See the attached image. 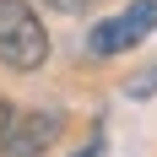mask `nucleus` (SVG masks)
I'll return each mask as SVG.
<instances>
[{
  "label": "nucleus",
  "mask_w": 157,
  "mask_h": 157,
  "mask_svg": "<svg viewBox=\"0 0 157 157\" xmlns=\"http://www.w3.org/2000/svg\"><path fill=\"white\" fill-rule=\"evenodd\" d=\"M0 60L11 71H38L49 60V33L27 0H0Z\"/></svg>",
  "instance_id": "f257e3e1"
},
{
  "label": "nucleus",
  "mask_w": 157,
  "mask_h": 157,
  "mask_svg": "<svg viewBox=\"0 0 157 157\" xmlns=\"http://www.w3.org/2000/svg\"><path fill=\"white\" fill-rule=\"evenodd\" d=\"M11 114H16V109L6 103V98H0V136H6V125H11Z\"/></svg>",
  "instance_id": "0eeeda50"
},
{
  "label": "nucleus",
  "mask_w": 157,
  "mask_h": 157,
  "mask_svg": "<svg viewBox=\"0 0 157 157\" xmlns=\"http://www.w3.org/2000/svg\"><path fill=\"white\" fill-rule=\"evenodd\" d=\"M44 6H54V11H81V6H92V0H44Z\"/></svg>",
  "instance_id": "39448f33"
},
{
  "label": "nucleus",
  "mask_w": 157,
  "mask_h": 157,
  "mask_svg": "<svg viewBox=\"0 0 157 157\" xmlns=\"http://www.w3.org/2000/svg\"><path fill=\"white\" fill-rule=\"evenodd\" d=\"M60 136V114L54 109H27V114H11V125L0 136V157H44Z\"/></svg>",
  "instance_id": "7ed1b4c3"
},
{
  "label": "nucleus",
  "mask_w": 157,
  "mask_h": 157,
  "mask_svg": "<svg viewBox=\"0 0 157 157\" xmlns=\"http://www.w3.org/2000/svg\"><path fill=\"white\" fill-rule=\"evenodd\" d=\"M125 92H130V98H157V60H152V65H141V71L125 81Z\"/></svg>",
  "instance_id": "20e7f679"
},
{
  "label": "nucleus",
  "mask_w": 157,
  "mask_h": 157,
  "mask_svg": "<svg viewBox=\"0 0 157 157\" xmlns=\"http://www.w3.org/2000/svg\"><path fill=\"white\" fill-rule=\"evenodd\" d=\"M152 27H157V0H130V11H125V16L98 22V27L87 33V54H92V60L125 54V49H130V44H141Z\"/></svg>",
  "instance_id": "f03ea898"
},
{
  "label": "nucleus",
  "mask_w": 157,
  "mask_h": 157,
  "mask_svg": "<svg viewBox=\"0 0 157 157\" xmlns=\"http://www.w3.org/2000/svg\"><path fill=\"white\" fill-rule=\"evenodd\" d=\"M76 157H103V136H92V141L81 146V152H76Z\"/></svg>",
  "instance_id": "423d86ee"
}]
</instances>
